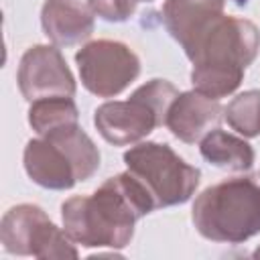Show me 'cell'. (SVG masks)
I'll list each match as a JSON object with an SVG mask.
<instances>
[{
    "label": "cell",
    "mask_w": 260,
    "mask_h": 260,
    "mask_svg": "<svg viewBox=\"0 0 260 260\" xmlns=\"http://www.w3.org/2000/svg\"><path fill=\"white\" fill-rule=\"evenodd\" d=\"M179 89L167 79H150L136 87L126 102H106L95 108L93 124L114 146L136 144L162 126Z\"/></svg>",
    "instance_id": "cell-4"
},
{
    "label": "cell",
    "mask_w": 260,
    "mask_h": 260,
    "mask_svg": "<svg viewBox=\"0 0 260 260\" xmlns=\"http://www.w3.org/2000/svg\"><path fill=\"white\" fill-rule=\"evenodd\" d=\"M75 63L83 87L98 98H114L122 93L140 73L136 53L110 39L91 41L75 53Z\"/></svg>",
    "instance_id": "cell-7"
},
{
    "label": "cell",
    "mask_w": 260,
    "mask_h": 260,
    "mask_svg": "<svg viewBox=\"0 0 260 260\" xmlns=\"http://www.w3.org/2000/svg\"><path fill=\"white\" fill-rule=\"evenodd\" d=\"M77 122H79V112L71 98L55 95V98H43L30 102L28 124L39 136H47L63 126Z\"/></svg>",
    "instance_id": "cell-14"
},
{
    "label": "cell",
    "mask_w": 260,
    "mask_h": 260,
    "mask_svg": "<svg viewBox=\"0 0 260 260\" xmlns=\"http://www.w3.org/2000/svg\"><path fill=\"white\" fill-rule=\"evenodd\" d=\"M199 152L209 165L223 171L244 173L254 165V148L244 138L217 128L201 138Z\"/></svg>",
    "instance_id": "cell-13"
},
{
    "label": "cell",
    "mask_w": 260,
    "mask_h": 260,
    "mask_svg": "<svg viewBox=\"0 0 260 260\" xmlns=\"http://www.w3.org/2000/svg\"><path fill=\"white\" fill-rule=\"evenodd\" d=\"M24 171L32 179V183L53 189V191H65L71 189L77 183V171L67 156V152L51 142L49 138H32L26 142L24 152Z\"/></svg>",
    "instance_id": "cell-12"
},
{
    "label": "cell",
    "mask_w": 260,
    "mask_h": 260,
    "mask_svg": "<svg viewBox=\"0 0 260 260\" xmlns=\"http://www.w3.org/2000/svg\"><path fill=\"white\" fill-rule=\"evenodd\" d=\"M258 51V26L248 18L223 14L187 53L193 87L213 100L234 93Z\"/></svg>",
    "instance_id": "cell-2"
},
{
    "label": "cell",
    "mask_w": 260,
    "mask_h": 260,
    "mask_svg": "<svg viewBox=\"0 0 260 260\" xmlns=\"http://www.w3.org/2000/svg\"><path fill=\"white\" fill-rule=\"evenodd\" d=\"M93 16V10L79 0H45L41 26L55 47H73L91 37L95 26Z\"/></svg>",
    "instance_id": "cell-11"
},
{
    "label": "cell",
    "mask_w": 260,
    "mask_h": 260,
    "mask_svg": "<svg viewBox=\"0 0 260 260\" xmlns=\"http://www.w3.org/2000/svg\"><path fill=\"white\" fill-rule=\"evenodd\" d=\"M0 242L8 254L35 258H77L75 242L32 203L10 207L0 221Z\"/></svg>",
    "instance_id": "cell-6"
},
{
    "label": "cell",
    "mask_w": 260,
    "mask_h": 260,
    "mask_svg": "<svg viewBox=\"0 0 260 260\" xmlns=\"http://www.w3.org/2000/svg\"><path fill=\"white\" fill-rule=\"evenodd\" d=\"M142 2H152V0H142Z\"/></svg>",
    "instance_id": "cell-18"
},
{
    "label": "cell",
    "mask_w": 260,
    "mask_h": 260,
    "mask_svg": "<svg viewBox=\"0 0 260 260\" xmlns=\"http://www.w3.org/2000/svg\"><path fill=\"white\" fill-rule=\"evenodd\" d=\"M221 118H223V108L219 100H213L193 89L177 95V100L173 102L167 114L165 126L181 142L195 144L201 142V138L207 136L211 130H215Z\"/></svg>",
    "instance_id": "cell-9"
},
{
    "label": "cell",
    "mask_w": 260,
    "mask_h": 260,
    "mask_svg": "<svg viewBox=\"0 0 260 260\" xmlns=\"http://www.w3.org/2000/svg\"><path fill=\"white\" fill-rule=\"evenodd\" d=\"M223 8L225 0H167L162 4V24L187 55L223 16Z\"/></svg>",
    "instance_id": "cell-10"
},
{
    "label": "cell",
    "mask_w": 260,
    "mask_h": 260,
    "mask_svg": "<svg viewBox=\"0 0 260 260\" xmlns=\"http://www.w3.org/2000/svg\"><path fill=\"white\" fill-rule=\"evenodd\" d=\"M136 2L138 0H87V6L108 22H124L134 14Z\"/></svg>",
    "instance_id": "cell-16"
},
{
    "label": "cell",
    "mask_w": 260,
    "mask_h": 260,
    "mask_svg": "<svg viewBox=\"0 0 260 260\" xmlns=\"http://www.w3.org/2000/svg\"><path fill=\"white\" fill-rule=\"evenodd\" d=\"M124 162L148 189L156 209L189 201L199 187L201 171L185 162L169 144L140 142L124 152Z\"/></svg>",
    "instance_id": "cell-5"
},
{
    "label": "cell",
    "mask_w": 260,
    "mask_h": 260,
    "mask_svg": "<svg viewBox=\"0 0 260 260\" xmlns=\"http://www.w3.org/2000/svg\"><path fill=\"white\" fill-rule=\"evenodd\" d=\"M191 221L211 242L242 244L260 234V185L252 179H228L197 195Z\"/></svg>",
    "instance_id": "cell-3"
},
{
    "label": "cell",
    "mask_w": 260,
    "mask_h": 260,
    "mask_svg": "<svg viewBox=\"0 0 260 260\" xmlns=\"http://www.w3.org/2000/svg\"><path fill=\"white\" fill-rule=\"evenodd\" d=\"M148 189L130 173L106 179L91 195H75L61 205L65 234L83 248H126L138 219L154 211Z\"/></svg>",
    "instance_id": "cell-1"
},
{
    "label": "cell",
    "mask_w": 260,
    "mask_h": 260,
    "mask_svg": "<svg viewBox=\"0 0 260 260\" xmlns=\"http://www.w3.org/2000/svg\"><path fill=\"white\" fill-rule=\"evenodd\" d=\"M18 89L26 102L75 95V79L55 45H35L24 51L16 73Z\"/></svg>",
    "instance_id": "cell-8"
},
{
    "label": "cell",
    "mask_w": 260,
    "mask_h": 260,
    "mask_svg": "<svg viewBox=\"0 0 260 260\" xmlns=\"http://www.w3.org/2000/svg\"><path fill=\"white\" fill-rule=\"evenodd\" d=\"M223 118L230 128L244 138L260 136V89H248L238 93L223 110Z\"/></svg>",
    "instance_id": "cell-15"
},
{
    "label": "cell",
    "mask_w": 260,
    "mask_h": 260,
    "mask_svg": "<svg viewBox=\"0 0 260 260\" xmlns=\"http://www.w3.org/2000/svg\"><path fill=\"white\" fill-rule=\"evenodd\" d=\"M254 256H260V248H256V252H254Z\"/></svg>",
    "instance_id": "cell-17"
}]
</instances>
